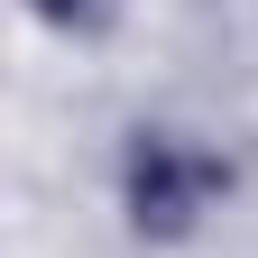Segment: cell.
<instances>
[{
    "label": "cell",
    "mask_w": 258,
    "mask_h": 258,
    "mask_svg": "<svg viewBox=\"0 0 258 258\" xmlns=\"http://www.w3.org/2000/svg\"><path fill=\"white\" fill-rule=\"evenodd\" d=\"M120 194H129V221H139L148 240H184L194 221H203L221 194H231V166L184 139V129H139L120 157Z\"/></svg>",
    "instance_id": "6da1fadb"
},
{
    "label": "cell",
    "mask_w": 258,
    "mask_h": 258,
    "mask_svg": "<svg viewBox=\"0 0 258 258\" xmlns=\"http://www.w3.org/2000/svg\"><path fill=\"white\" fill-rule=\"evenodd\" d=\"M28 10H37L46 28H64V37H83V28H102V19H111V0H28Z\"/></svg>",
    "instance_id": "7a4b0ae2"
}]
</instances>
